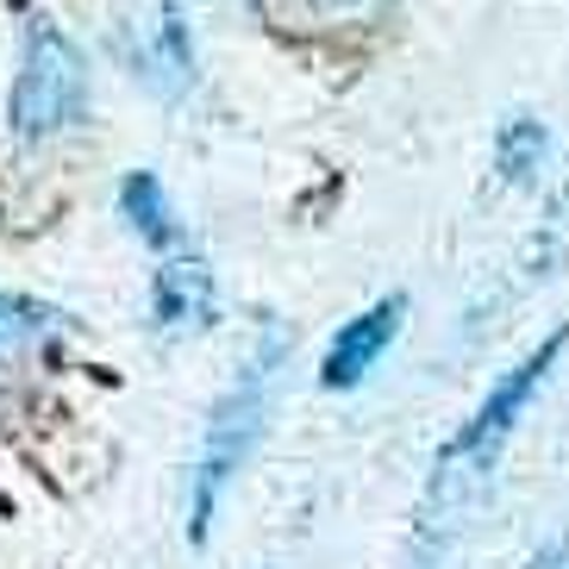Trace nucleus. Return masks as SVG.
<instances>
[{
	"label": "nucleus",
	"instance_id": "39448f33",
	"mask_svg": "<svg viewBox=\"0 0 569 569\" xmlns=\"http://www.w3.org/2000/svg\"><path fill=\"white\" fill-rule=\"evenodd\" d=\"M151 313L169 338L201 332L207 319H213V269L201 257H169L151 282Z\"/></svg>",
	"mask_w": 569,
	"mask_h": 569
},
{
	"label": "nucleus",
	"instance_id": "1a4fd4ad",
	"mask_svg": "<svg viewBox=\"0 0 569 569\" xmlns=\"http://www.w3.org/2000/svg\"><path fill=\"white\" fill-rule=\"evenodd\" d=\"M51 332H57V313H44L38 301H19V295H0V363L38 351Z\"/></svg>",
	"mask_w": 569,
	"mask_h": 569
},
{
	"label": "nucleus",
	"instance_id": "f257e3e1",
	"mask_svg": "<svg viewBox=\"0 0 569 569\" xmlns=\"http://www.w3.org/2000/svg\"><path fill=\"white\" fill-rule=\"evenodd\" d=\"M563 351H569V326L545 332L507 376H495V388L476 401V413L438 445L426 495H419V519H413V557L419 563L451 551V538L463 532L469 513L482 507V495L495 488V469H501L507 445H513V432H519V419L538 401V388L551 382V369L563 363Z\"/></svg>",
	"mask_w": 569,
	"mask_h": 569
},
{
	"label": "nucleus",
	"instance_id": "7ed1b4c3",
	"mask_svg": "<svg viewBox=\"0 0 569 569\" xmlns=\"http://www.w3.org/2000/svg\"><path fill=\"white\" fill-rule=\"evenodd\" d=\"M88 113V57L76 51V38L51 19L26 26L19 44V76H13V132L32 138H57Z\"/></svg>",
	"mask_w": 569,
	"mask_h": 569
},
{
	"label": "nucleus",
	"instance_id": "20e7f679",
	"mask_svg": "<svg viewBox=\"0 0 569 569\" xmlns=\"http://www.w3.org/2000/svg\"><path fill=\"white\" fill-rule=\"evenodd\" d=\"M401 326H407V295H382V301H369L357 319H345L338 338L326 345V357H319V388H332V395L357 388L388 357V345L401 338Z\"/></svg>",
	"mask_w": 569,
	"mask_h": 569
},
{
	"label": "nucleus",
	"instance_id": "f03ea898",
	"mask_svg": "<svg viewBox=\"0 0 569 569\" xmlns=\"http://www.w3.org/2000/svg\"><path fill=\"white\" fill-rule=\"evenodd\" d=\"M282 363H288V338L276 332V326H263L257 351L238 363V376L226 382L213 419H207L201 457H194V476H188V538H194V545H207L219 495L232 488L238 469L251 463L257 438H263V419H269V395H276V369Z\"/></svg>",
	"mask_w": 569,
	"mask_h": 569
},
{
	"label": "nucleus",
	"instance_id": "0eeeda50",
	"mask_svg": "<svg viewBox=\"0 0 569 569\" xmlns=\"http://www.w3.org/2000/svg\"><path fill=\"white\" fill-rule=\"evenodd\" d=\"M151 76L176 94L194 82V38H188V0H157L151 26Z\"/></svg>",
	"mask_w": 569,
	"mask_h": 569
},
{
	"label": "nucleus",
	"instance_id": "6e6552de",
	"mask_svg": "<svg viewBox=\"0 0 569 569\" xmlns=\"http://www.w3.org/2000/svg\"><path fill=\"white\" fill-rule=\"evenodd\" d=\"M119 213L132 219V232L144 238V244H176V213H169V194L151 169H132V176L119 182Z\"/></svg>",
	"mask_w": 569,
	"mask_h": 569
},
{
	"label": "nucleus",
	"instance_id": "423d86ee",
	"mask_svg": "<svg viewBox=\"0 0 569 569\" xmlns=\"http://www.w3.org/2000/svg\"><path fill=\"white\" fill-rule=\"evenodd\" d=\"M545 157H551V126L532 113H507L501 132H495V169H501V182H513V188L538 182Z\"/></svg>",
	"mask_w": 569,
	"mask_h": 569
},
{
	"label": "nucleus",
	"instance_id": "9d476101",
	"mask_svg": "<svg viewBox=\"0 0 569 569\" xmlns=\"http://www.w3.org/2000/svg\"><path fill=\"white\" fill-rule=\"evenodd\" d=\"M526 569H569V538H551V545H538Z\"/></svg>",
	"mask_w": 569,
	"mask_h": 569
}]
</instances>
